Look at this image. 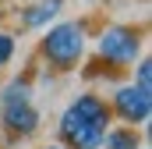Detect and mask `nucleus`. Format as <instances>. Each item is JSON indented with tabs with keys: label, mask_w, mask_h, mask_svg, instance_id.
Listing matches in <instances>:
<instances>
[{
	"label": "nucleus",
	"mask_w": 152,
	"mask_h": 149,
	"mask_svg": "<svg viewBox=\"0 0 152 149\" xmlns=\"http://www.w3.org/2000/svg\"><path fill=\"white\" fill-rule=\"evenodd\" d=\"M60 135L75 149H96L106 135V103L92 92L78 96L60 121Z\"/></svg>",
	"instance_id": "f257e3e1"
},
{
	"label": "nucleus",
	"mask_w": 152,
	"mask_h": 149,
	"mask_svg": "<svg viewBox=\"0 0 152 149\" xmlns=\"http://www.w3.org/2000/svg\"><path fill=\"white\" fill-rule=\"evenodd\" d=\"M81 50H85V36H81V25H57L50 29L42 39V53L50 57V64L57 68H75L81 60Z\"/></svg>",
	"instance_id": "f03ea898"
},
{
	"label": "nucleus",
	"mask_w": 152,
	"mask_h": 149,
	"mask_svg": "<svg viewBox=\"0 0 152 149\" xmlns=\"http://www.w3.org/2000/svg\"><path fill=\"white\" fill-rule=\"evenodd\" d=\"M138 46H142V36L134 29H124V25H113L106 29L103 39H99V53L113 64H131L138 57Z\"/></svg>",
	"instance_id": "7ed1b4c3"
},
{
	"label": "nucleus",
	"mask_w": 152,
	"mask_h": 149,
	"mask_svg": "<svg viewBox=\"0 0 152 149\" xmlns=\"http://www.w3.org/2000/svg\"><path fill=\"white\" fill-rule=\"evenodd\" d=\"M113 107L127 124H145L152 114V92L142 89V85H124V89H117Z\"/></svg>",
	"instance_id": "20e7f679"
},
{
	"label": "nucleus",
	"mask_w": 152,
	"mask_h": 149,
	"mask_svg": "<svg viewBox=\"0 0 152 149\" xmlns=\"http://www.w3.org/2000/svg\"><path fill=\"white\" fill-rule=\"evenodd\" d=\"M4 121H7V128H11V131H21V135H28V131H36L39 114L32 110L28 103H7V110H4Z\"/></svg>",
	"instance_id": "39448f33"
},
{
	"label": "nucleus",
	"mask_w": 152,
	"mask_h": 149,
	"mask_svg": "<svg viewBox=\"0 0 152 149\" xmlns=\"http://www.w3.org/2000/svg\"><path fill=\"white\" fill-rule=\"evenodd\" d=\"M60 4H64V0H39L36 7H28V11L21 14V21H25L28 29H39V25H46V21L60 11Z\"/></svg>",
	"instance_id": "423d86ee"
},
{
	"label": "nucleus",
	"mask_w": 152,
	"mask_h": 149,
	"mask_svg": "<svg viewBox=\"0 0 152 149\" xmlns=\"http://www.w3.org/2000/svg\"><path fill=\"white\" fill-rule=\"evenodd\" d=\"M106 142H110V149H138V139L131 131H110Z\"/></svg>",
	"instance_id": "0eeeda50"
},
{
	"label": "nucleus",
	"mask_w": 152,
	"mask_h": 149,
	"mask_svg": "<svg viewBox=\"0 0 152 149\" xmlns=\"http://www.w3.org/2000/svg\"><path fill=\"white\" fill-rule=\"evenodd\" d=\"M4 103H28V89L25 85H7V92H4Z\"/></svg>",
	"instance_id": "6e6552de"
},
{
	"label": "nucleus",
	"mask_w": 152,
	"mask_h": 149,
	"mask_svg": "<svg viewBox=\"0 0 152 149\" xmlns=\"http://www.w3.org/2000/svg\"><path fill=\"white\" fill-rule=\"evenodd\" d=\"M11 53H14V39L7 36V32H0V64H7Z\"/></svg>",
	"instance_id": "1a4fd4ad"
},
{
	"label": "nucleus",
	"mask_w": 152,
	"mask_h": 149,
	"mask_svg": "<svg viewBox=\"0 0 152 149\" xmlns=\"http://www.w3.org/2000/svg\"><path fill=\"white\" fill-rule=\"evenodd\" d=\"M149 82H152V64H149V60H142V64H138V85L149 89ZM149 92H152V89H149Z\"/></svg>",
	"instance_id": "9d476101"
},
{
	"label": "nucleus",
	"mask_w": 152,
	"mask_h": 149,
	"mask_svg": "<svg viewBox=\"0 0 152 149\" xmlns=\"http://www.w3.org/2000/svg\"><path fill=\"white\" fill-rule=\"evenodd\" d=\"M50 149H57V146H50Z\"/></svg>",
	"instance_id": "9b49d317"
}]
</instances>
